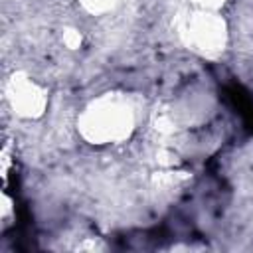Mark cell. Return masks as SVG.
I'll use <instances>...</instances> for the list:
<instances>
[{"instance_id": "3", "label": "cell", "mask_w": 253, "mask_h": 253, "mask_svg": "<svg viewBox=\"0 0 253 253\" xmlns=\"http://www.w3.org/2000/svg\"><path fill=\"white\" fill-rule=\"evenodd\" d=\"M8 107L24 121L42 119L49 107V91L26 71H14L4 85Z\"/></svg>"}, {"instance_id": "1", "label": "cell", "mask_w": 253, "mask_h": 253, "mask_svg": "<svg viewBox=\"0 0 253 253\" xmlns=\"http://www.w3.org/2000/svg\"><path fill=\"white\" fill-rule=\"evenodd\" d=\"M138 123L134 101L117 91L91 99L77 115L79 136L93 146L121 144L132 136Z\"/></svg>"}, {"instance_id": "4", "label": "cell", "mask_w": 253, "mask_h": 253, "mask_svg": "<svg viewBox=\"0 0 253 253\" xmlns=\"http://www.w3.org/2000/svg\"><path fill=\"white\" fill-rule=\"evenodd\" d=\"M79 6L91 16H105L115 12L123 0H77Z\"/></svg>"}, {"instance_id": "6", "label": "cell", "mask_w": 253, "mask_h": 253, "mask_svg": "<svg viewBox=\"0 0 253 253\" xmlns=\"http://www.w3.org/2000/svg\"><path fill=\"white\" fill-rule=\"evenodd\" d=\"M65 40H67V45L69 47H75L81 42V38H79V34H75V30H69V34L65 36Z\"/></svg>"}, {"instance_id": "2", "label": "cell", "mask_w": 253, "mask_h": 253, "mask_svg": "<svg viewBox=\"0 0 253 253\" xmlns=\"http://www.w3.org/2000/svg\"><path fill=\"white\" fill-rule=\"evenodd\" d=\"M180 43L200 57H219L229 43V28L219 10L190 8L176 24Z\"/></svg>"}, {"instance_id": "5", "label": "cell", "mask_w": 253, "mask_h": 253, "mask_svg": "<svg viewBox=\"0 0 253 253\" xmlns=\"http://www.w3.org/2000/svg\"><path fill=\"white\" fill-rule=\"evenodd\" d=\"M190 6L194 8H206V10H219L223 8L229 0H188Z\"/></svg>"}]
</instances>
